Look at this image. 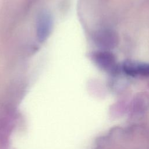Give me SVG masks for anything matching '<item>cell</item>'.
<instances>
[{"mask_svg": "<svg viewBox=\"0 0 149 149\" xmlns=\"http://www.w3.org/2000/svg\"><path fill=\"white\" fill-rule=\"evenodd\" d=\"M91 59L101 70L113 73L118 69L116 57L113 53L108 50H100L92 53Z\"/></svg>", "mask_w": 149, "mask_h": 149, "instance_id": "6da1fadb", "label": "cell"}, {"mask_svg": "<svg viewBox=\"0 0 149 149\" xmlns=\"http://www.w3.org/2000/svg\"><path fill=\"white\" fill-rule=\"evenodd\" d=\"M122 70L132 77L149 76V63L133 60H126L122 65Z\"/></svg>", "mask_w": 149, "mask_h": 149, "instance_id": "7a4b0ae2", "label": "cell"}, {"mask_svg": "<svg viewBox=\"0 0 149 149\" xmlns=\"http://www.w3.org/2000/svg\"><path fill=\"white\" fill-rule=\"evenodd\" d=\"M52 27V18L48 12H42L37 20V36L40 42L45 41L49 35Z\"/></svg>", "mask_w": 149, "mask_h": 149, "instance_id": "3957f363", "label": "cell"}, {"mask_svg": "<svg viewBox=\"0 0 149 149\" xmlns=\"http://www.w3.org/2000/svg\"><path fill=\"white\" fill-rule=\"evenodd\" d=\"M94 40L98 46L106 50L115 47L118 43L119 38L115 31L111 30H103L95 34Z\"/></svg>", "mask_w": 149, "mask_h": 149, "instance_id": "277c9868", "label": "cell"}]
</instances>
